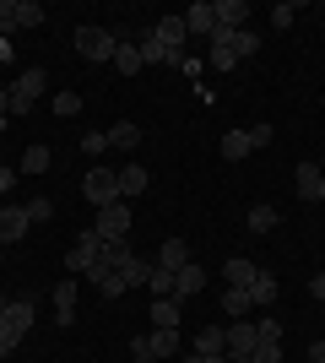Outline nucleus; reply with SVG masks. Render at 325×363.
<instances>
[{"label":"nucleus","instance_id":"1","mask_svg":"<svg viewBox=\"0 0 325 363\" xmlns=\"http://www.w3.org/2000/svg\"><path fill=\"white\" fill-rule=\"evenodd\" d=\"M44 87H49V76L38 71V65H33V71H22V76H11V82H6V114H28L33 104H38V98H44Z\"/></svg>","mask_w":325,"mask_h":363},{"label":"nucleus","instance_id":"2","mask_svg":"<svg viewBox=\"0 0 325 363\" xmlns=\"http://www.w3.org/2000/svg\"><path fill=\"white\" fill-rule=\"evenodd\" d=\"M28 331H33V298H11L6 315H0V358H11Z\"/></svg>","mask_w":325,"mask_h":363},{"label":"nucleus","instance_id":"3","mask_svg":"<svg viewBox=\"0 0 325 363\" xmlns=\"http://www.w3.org/2000/svg\"><path fill=\"white\" fill-rule=\"evenodd\" d=\"M76 60L87 65H114V49H120V33H108V28H76Z\"/></svg>","mask_w":325,"mask_h":363},{"label":"nucleus","instance_id":"4","mask_svg":"<svg viewBox=\"0 0 325 363\" xmlns=\"http://www.w3.org/2000/svg\"><path fill=\"white\" fill-rule=\"evenodd\" d=\"M44 28V6L38 0H0V33H28Z\"/></svg>","mask_w":325,"mask_h":363},{"label":"nucleus","instance_id":"5","mask_svg":"<svg viewBox=\"0 0 325 363\" xmlns=\"http://www.w3.org/2000/svg\"><path fill=\"white\" fill-rule=\"evenodd\" d=\"M98 255H103V239H98L93 228H81L76 244H71V255H65V272H71V277H87L98 266Z\"/></svg>","mask_w":325,"mask_h":363},{"label":"nucleus","instance_id":"6","mask_svg":"<svg viewBox=\"0 0 325 363\" xmlns=\"http://www.w3.org/2000/svg\"><path fill=\"white\" fill-rule=\"evenodd\" d=\"M81 196L93 201V206H114V201H120V174H114V168H87Z\"/></svg>","mask_w":325,"mask_h":363},{"label":"nucleus","instance_id":"7","mask_svg":"<svg viewBox=\"0 0 325 363\" xmlns=\"http://www.w3.org/2000/svg\"><path fill=\"white\" fill-rule=\"evenodd\" d=\"M93 233L98 239H125V233H130V206H125V201H114V206H98V217H93Z\"/></svg>","mask_w":325,"mask_h":363},{"label":"nucleus","instance_id":"8","mask_svg":"<svg viewBox=\"0 0 325 363\" xmlns=\"http://www.w3.org/2000/svg\"><path fill=\"white\" fill-rule=\"evenodd\" d=\"M293 196H298V201H325V174H320V163H298V168H293Z\"/></svg>","mask_w":325,"mask_h":363},{"label":"nucleus","instance_id":"9","mask_svg":"<svg viewBox=\"0 0 325 363\" xmlns=\"http://www.w3.org/2000/svg\"><path fill=\"white\" fill-rule=\"evenodd\" d=\"M255 347H261V336H255V320H233V325H228V363L249 358Z\"/></svg>","mask_w":325,"mask_h":363},{"label":"nucleus","instance_id":"10","mask_svg":"<svg viewBox=\"0 0 325 363\" xmlns=\"http://www.w3.org/2000/svg\"><path fill=\"white\" fill-rule=\"evenodd\" d=\"M212 16L222 33H244L249 28V6L244 0H212Z\"/></svg>","mask_w":325,"mask_h":363},{"label":"nucleus","instance_id":"11","mask_svg":"<svg viewBox=\"0 0 325 363\" xmlns=\"http://www.w3.org/2000/svg\"><path fill=\"white\" fill-rule=\"evenodd\" d=\"M157 44H163V49H169V55H179V60H185V38H190V33H185V16H157Z\"/></svg>","mask_w":325,"mask_h":363},{"label":"nucleus","instance_id":"12","mask_svg":"<svg viewBox=\"0 0 325 363\" xmlns=\"http://www.w3.org/2000/svg\"><path fill=\"white\" fill-rule=\"evenodd\" d=\"M55 325H76V277L55 282Z\"/></svg>","mask_w":325,"mask_h":363},{"label":"nucleus","instance_id":"13","mask_svg":"<svg viewBox=\"0 0 325 363\" xmlns=\"http://www.w3.org/2000/svg\"><path fill=\"white\" fill-rule=\"evenodd\" d=\"M201 288H206V266H195V260H190V266H179V272H173V298H179V303L195 298Z\"/></svg>","mask_w":325,"mask_h":363},{"label":"nucleus","instance_id":"14","mask_svg":"<svg viewBox=\"0 0 325 363\" xmlns=\"http://www.w3.org/2000/svg\"><path fill=\"white\" fill-rule=\"evenodd\" d=\"M185 33H190V38H212V33H217L212 0H195V6H190V11H185Z\"/></svg>","mask_w":325,"mask_h":363},{"label":"nucleus","instance_id":"15","mask_svg":"<svg viewBox=\"0 0 325 363\" xmlns=\"http://www.w3.org/2000/svg\"><path fill=\"white\" fill-rule=\"evenodd\" d=\"M114 277H120L125 288H147V277H152V260H141L136 250H130V255H125L120 266H114Z\"/></svg>","mask_w":325,"mask_h":363},{"label":"nucleus","instance_id":"16","mask_svg":"<svg viewBox=\"0 0 325 363\" xmlns=\"http://www.w3.org/2000/svg\"><path fill=\"white\" fill-rule=\"evenodd\" d=\"M28 212L22 206H0V244H16V239H28Z\"/></svg>","mask_w":325,"mask_h":363},{"label":"nucleus","instance_id":"17","mask_svg":"<svg viewBox=\"0 0 325 363\" xmlns=\"http://www.w3.org/2000/svg\"><path fill=\"white\" fill-rule=\"evenodd\" d=\"M103 136H108V147H120V152H136V147H141V125H136V120H114V125L103 130Z\"/></svg>","mask_w":325,"mask_h":363},{"label":"nucleus","instance_id":"18","mask_svg":"<svg viewBox=\"0 0 325 363\" xmlns=\"http://www.w3.org/2000/svg\"><path fill=\"white\" fill-rule=\"evenodd\" d=\"M152 320H157V331H179L185 303H179V298H152Z\"/></svg>","mask_w":325,"mask_h":363},{"label":"nucleus","instance_id":"19","mask_svg":"<svg viewBox=\"0 0 325 363\" xmlns=\"http://www.w3.org/2000/svg\"><path fill=\"white\" fill-rule=\"evenodd\" d=\"M152 266H163V272H179V266H190V244H185V239H163V250H157Z\"/></svg>","mask_w":325,"mask_h":363},{"label":"nucleus","instance_id":"20","mask_svg":"<svg viewBox=\"0 0 325 363\" xmlns=\"http://www.w3.org/2000/svg\"><path fill=\"white\" fill-rule=\"evenodd\" d=\"M277 277L271 272H255V282H249V303H255V309H271V303H277Z\"/></svg>","mask_w":325,"mask_h":363},{"label":"nucleus","instance_id":"21","mask_svg":"<svg viewBox=\"0 0 325 363\" xmlns=\"http://www.w3.org/2000/svg\"><path fill=\"white\" fill-rule=\"evenodd\" d=\"M206 44H212V65H217V71H233V65H239V55H233V33L217 28Z\"/></svg>","mask_w":325,"mask_h":363},{"label":"nucleus","instance_id":"22","mask_svg":"<svg viewBox=\"0 0 325 363\" xmlns=\"http://www.w3.org/2000/svg\"><path fill=\"white\" fill-rule=\"evenodd\" d=\"M147 184H152V174H147V168H141V163H125V168H120V201L141 196Z\"/></svg>","mask_w":325,"mask_h":363},{"label":"nucleus","instance_id":"23","mask_svg":"<svg viewBox=\"0 0 325 363\" xmlns=\"http://www.w3.org/2000/svg\"><path fill=\"white\" fill-rule=\"evenodd\" d=\"M136 49H141V65H185L179 55H169V49L157 44V33H147V38H141Z\"/></svg>","mask_w":325,"mask_h":363},{"label":"nucleus","instance_id":"24","mask_svg":"<svg viewBox=\"0 0 325 363\" xmlns=\"http://www.w3.org/2000/svg\"><path fill=\"white\" fill-rule=\"evenodd\" d=\"M190 352H228V325H201Z\"/></svg>","mask_w":325,"mask_h":363},{"label":"nucleus","instance_id":"25","mask_svg":"<svg viewBox=\"0 0 325 363\" xmlns=\"http://www.w3.org/2000/svg\"><path fill=\"white\" fill-rule=\"evenodd\" d=\"M277 223H282V212L271 201H255V206H249V233H271Z\"/></svg>","mask_w":325,"mask_h":363},{"label":"nucleus","instance_id":"26","mask_svg":"<svg viewBox=\"0 0 325 363\" xmlns=\"http://www.w3.org/2000/svg\"><path fill=\"white\" fill-rule=\"evenodd\" d=\"M249 309H255V303H249V288H228L222 293V315L228 320H244Z\"/></svg>","mask_w":325,"mask_h":363},{"label":"nucleus","instance_id":"27","mask_svg":"<svg viewBox=\"0 0 325 363\" xmlns=\"http://www.w3.org/2000/svg\"><path fill=\"white\" fill-rule=\"evenodd\" d=\"M255 272H261V266H249V260H228V266H222V282H228V288H249Z\"/></svg>","mask_w":325,"mask_h":363},{"label":"nucleus","instance_id":"28","mask_svg":"<svg viewBox=\"0 0 325 363\" xmlns=\"http://www.w3.org/2000/svg\"><path fill=\"white\" fill-rule=\"evenodd\" d=\"M147 342H152V352H157V358H179V352H185V342H179V331H152V336H147Z\"/></svg>","mask_w":325,"mask_h":363},{"label":"nucleus","instance_id":"29","mask_svg":"<svg viewBox=\"0 0 325 363\" xmlns=\"http://www.w3.org/2000/svg\"><path fill=\"white\" fill-rule=\"evenodd\" d=\"M222 157H228V163H239V157H249V130H228V136H222Z\"/></svg>","mask_w":325,"mask_h":363},{"label":"nucleus","instance_id":"30","mask_svg":"<svg viewBox=\"0 0 325 363\" xmlns=\"http://www.w3.org/2000/svg\"><path fill=\"white\" fill-rule=\"evenodd\" d=\"M49 163H55V152H49V147H28V152H22V174H49Z\"/></svg>","mask_w":325,"mask_h":363},{"label":"nucleus","instance_id":"31","mask_svg":"<svg viewBox=\"0 0 325 363\" xmlns=\"http://www.w3.org/2000/svg\"><path fill=\"white\" fill-rule=\"evenodd\" d=\"M114 65H120V76H136V71H141V49L120 38V49H114Z\"/></svg>","mask_w":325,"mask_h":363},{"label":"nucleus","instance_id":"32","mask_svg":"<svg viewBox=\"0 0 325 363\" xmlns=\"http://www.w3.org/2000/svg\"><path fill=\"white\" fill-rule=\"evenodd\" d=\"M147 293H152V298H173V272L152 266V277H147Z\"/></svg>","mask_w":325,"mask_h":363},{"label":"nucleus","instance_id":"33","mask_svg":"<svg viewBox=\"0 0 325 363\" xmlns=\"http://www.w3.org/2000/svg\"><path fill=\"white\" fill-rule=\"evenodd\" d=\"M255 49H261V33H255V28H244V33H233V55H239V60H249V55H255Z\"/></svg>","mask_w":325,"mask_h":363},{"label":"nucleus","instance_id":"34","mask_svg":"<svg viewBox=\"0 0 325 363\" xmlns=\"http://www.w3.org/2000/svg\"><path fill=\"white\" fill-rule=\"evenodd\" d=\"M22 212H28V223H49V217H55V201H49V196H33Z\"/></svg>","mask_w":325,"mask_h":363},{"label":"nucleus","instance_id":"35","mask_svg":"<svg viewBox=\"0 0 325 363\" xmlns=\"http://www.w3.org/2000/svg\"><path fill=\"white\" fill-rule=\"evenodd\" d=\"M49 108H55L60 120H71V114L81 108V98H76V92H55V104H49Z\"/></svg>","mask_w":325,"mask_h":363},{"label":"nucleus","instance_id":"36","mask_svg":"<svg viewBox=\"0 0 325 363\" xmlns=\"http://www.w3.org/2000/svg\"><path fill=\"white\" fill-rule=\"evenodd\" d=\"M81 152H87V157H98V152H108V136H103V130H87V136H81Z\"/></svg>","mask_w":325,"mask_h":363},{"label":"nucleus","instance_id":"37","mask_svg":"<svg viewBox=\"0 0 325 363\" xmlns=\"http://www.w3.org/2000/svg\"><path fill=\"white\" fill-rule=\"evenodd\" d=\"M271 136H277V130H271L266 120H261V125H249V152H261V147H266Z\"/></svg>","mask_w":325,"mask_h":363},{"label":"nucleus","instance_id":"38","mask_svg":"<svg viewBox=\"0 0 325 363\" xmlns=\"http://www.w3.org/2000/svg\"><path fill=\"white\" fill-rule=\"evenodd\" d=\"M255 336L261 342H282V320H255Z\"/></svg>","mask_w":325,"mask_h":363},{"label":"nucleus","instance_id":"39","mask_svg":"<svg viewBox=\"0 0 325 363\" xmlns=\"http://www.w3.org/2000/svg\"><path fill=\"white\" fill-rule=\"evenodd\" d=\"M130 358H136V363H157V352H152L147 336H136V342H130Z\"/></svg>","mask_w":325,"mask_h":363},{"label":"nucleus","instance_id":"40","mask_svg":"<svg viewBox=\"0 0 325 363\" xmlns=\"http://www.w3.org/2000/svg\"><path fill=\"white\" fill-rule=\"evenodd\" d=\"M293 16H298V6H287V0H282L277 11H271V28H293Z\"/></svg>","mask_w":325,"mask_h":363},{"label":"nucleus","instance_id":"41","mask_svg":"<svg viewBox=\"0 0 325 363\" xmlns=\"http://www.w3.org/2000/svg\"><path fill=\"white\" fill-rule=\"evenodd\" d=\"M98 293H103V298H125V282H120V277H103V282H98Z\"/></svg>","mask_w":325,"mask_h":363},{"label":"nucleus","instance_id":"42","mask_svg":"<svg viewBox=\"0 0 325 363\" xmlns=\"http://www.w3.org/2000/svg\"><path fill=\"white\" fill-rule=\"evenodd\" d=\"M185 363H228V352H179Z\"/></svg>","mask_w":325,"mask_h":363},{"label":"nucleus","instance_id":"43","mask_svg":"<svg viewBox=\"0 0 325 363\" xmlns=\"http://www.w3.org/2000/svg\"><path fill=\"white\" fill-rule=\"evenodd\" d=\"M309 293H314V298L325 303V272H314V277H309Z\"/></svg>","mask_w":325,"mask_h":363},{"label":"nucleus","instance_id":"44","mask_svg":"<svg viewBox=\"0 0 325 363\" xmlns=\"http://www.w3.org/2000/svg\"><path fill=\"white\" fill-rule=\"evenodd\" d=\"M0 190H16V168H6V163H0Z\"/></svg>","mask_w":325,"mask_h":363},{"label":"nucleus","instance_id":"45","mask_svg":"<svg viewBox=\"0 0 325 363\" xmlns=\"http://www.w3.org/2000/svg\"><path fill=\"white\" fill-rule=\"evenodd\" d=\"M309 363H325V342H314V347H309Z\"/></svg>","mask_w":325,"mask_h":363},{"label":"nucleus","instance_id":"46","mask_svg":"<svg viewBox=\"0 0 325 363\" xmlns=\"http://www.w3.org/2000/svg\"><path fill=\"white\" fill-rule=\"evenodd\" d=\"M6 303H11V298H6V293H0V315H6Z\"/></svg>","mask_w":325,"mask_h":363},{"label":"nucleus","instance_id":"47","mask_svg":"<svg viewBox=\"0 0 325 363\" xmlns=\"http://www.w3.org/2000/svg\"><path fill=\"white\" fill-rule=\"evenodd\" d=\"M320 174H325V157H320Z\"/></svg>","mask_w":325,"mask_h":363}]
</instances>
